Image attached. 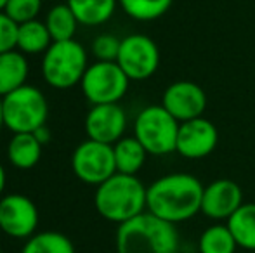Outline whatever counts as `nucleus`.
Here are the masks:
<instances>
[{
    "label": "nucleus",
    "instance_id": "nucleus-1",
    "mask_svg": "<svg viewBox=\"0 0 255 253\" xmlns=\"http://www.w3.org/2000/svg\"><path fill=\"white\" fill-rule=\"evenodd\" d=\"M203 189L191 173H168L148 186L146 212L174 226L184 222L202 212Z\"/></svg>",
    "mask_w": 255,
    "mask_h": 253
},
{
    "label": "nucleus",
    "instance_id": "nucleus-2",
    "mask_svg": "<svg viewBox=\"0 0 255 253\" xmlns=\"http://www.w3.org/2000/svg\"><path fill=\"white\" fill-rule=\"evenodd\" d=\"M148 187L137 175L117 172L96 187L94 206L103 219L124 224L146 212Z\"/></svg>",
    "mask_w": 255,
    "mask_h": 253
},
{
    "label": "nucleus",
    "instance_id": "nucleus-3",
    "mask_svg": "<svg viewBox=\"0 0 255 253\" xmlns=\"http://www.w3.org/2000/svg\"><path fill=\"white\" fill-rule=\"evenodd\" d=\"M117 253H177L179 234L174 224L144 212L118 226Z\"/></svg>",
    "mask_w": 255,
    "mask_h": 253
},
{
    "label": "nucleus",
    "instance_id": "nucleus-4",
    "mask_svg": "<svg viewBox=\"0 0 255 253\" xmlns=\"http://www.w3.org/2000/svg\"><path fill=\"white\" fill-rule=\"evenodd\" d=\"M87 68V52L75 38L52 42L42 58V77L45 84L57 90H66L80 84Z\"/></svg>",
    "mask_w": 255,
    "mask_h": 253
},
{
    "label": "nucleus",
    "instance_id": "nucleus-5",
    "mask_svg": "<svg viewBox=\"0 0 255 253\" xmlns=\"http://www.w3.org/2000/svg\"><path fill=\"white\" fill-rule=\"evenodd\" d=\"M3 125L12 134L35 132L45 125L49 116V104L44 92L33 85L16 88L2 97Z\"/></svg>",
    "mask_w": 255,
    "mask_h": 253
},
{
    "label": "nucleus",
    "instance_id": "nucleus-6",
    "mask_svg": "<svg viewBox=\"0 0 255 253\" xmlns=\"http://www.w3.org/2000/svg\"><path fill=\"white\" fill-rule=\"evenodd\" d=\"M181 123L163 108L148 106L141 109L134 122V137L144 146L148 155L165 156L175 151Z\"/></svg>",
    "mask_w": 255,
    "mask_h": 253
},
{
    "label": "nucleus",
    "instance_id": "nucleus-7",
    "mask_svg": "<svg viewBox=\"0 0 255 253\" xmlns=\"http://www.w3.org/2000/svg\"><path fill=\"white\" fill-rule=\"evenodd\" d=\"M130 78L117 61H96L89 64L80 82L82 92L92 106L113 104L127 94Z\"/></svg>",
    "mask_w": 255,
    "mask_h": 253
},
{
    "label": "nucleus",
    "instance_id": "nucleus-8",
    "mask_svg": "<svg viewBox=\"0 0 255 253\" xmlns=\"http://www.w3.org/2000/svg\"><path fill=\"white\" fill-rule=\"evenodd\" d=\"M71 170L82 182L98 187L117 173L113 146L92 139L80 142L71 155Z\"/></svg>",
    "mask_w": 255,
    "mask_h": 253
},
{
    "label": "nucleus",
    "instance_id": "nucleus-9",
    "mask_svg": "<svg viewBox=\"0 0 255 253\" xmlns=\"http://www.w3.org/2000/svg\"><path fill=\"white\" fill-rule=\"evenodd\" d=\"M117 63L130 80H148L160 66V49L148 35H128L122 38Z\"/></svg>",
    "mask_w": 255,
    "mask_h": 253
},
{
    "label": "nucleus",
    "instance_id": "nucleus-10",
    "mask_svg": "<svg viewBox=\"0 0 255 253\" xmlns=\"http://www.w3.org/2000/svg\"><path fill=\"white\" fill-rule=\"evenodd\" d=\"M38 208L28 196L7 194L0 198V231L14 240H28L37 233Z\"/></svg>",
    "mask_w": 255,
    "mask_h": 253
},
{
    "label": "nucleus",
    "instance_id": "nucleus-11",
    "mask_svg": "<svg viewBox=\"0 0 255 253\" xmlns=\"http://www.w3.org/2000/svg\"><path fill=\"white\" fill-rule=\"evenodd\" d=\"M161 106L179 123H182L203 116L207 109V94L195 82H174L165 88Z\"/></svg>",
    "mask_w": 255,
    "mask_h": 253
},
{
    "label": "nucleus",
    "instance_id": "nucleus-12",
    "mask_svg": "<svg viewBox=\"0 0 255 253\" xmlns=\"http://www.w3.org/2000/svg\"><path fill=\"white\" fill-rule=\"evenodd\" d=\"M217 142L219 132L215 125L210 120L200 116L179 125L175 151L188 160H200L212 155L217 148Z\"/></svg>",
    "mask_w": 255,
    "mask_h": 253
},
{
    "label": "nucleus",
    "instance_id": "nucleus-13",
    "mask_svg": "<svg viewBox=\"0 0 255 253\" xmlns=\"http://www.w3.org/2000/svg\"><path fill=\"white\" fill-rule=\"evenodd\" d=\"M127 128V115L118 102L96 104L85 116V132L92 141L111 144L118 142Z\"/></svg>",
    "mask_w": 255,
    "mask_h": 253
},
{
    "label": "nucleus",
    "instance_id": "nucleus-14",
    "mask_svg": "<svg viewBox=\"0 0 255 253\" xmlns=\"http://www.w3.org/2000/svg\"><path fill=\"white\" fill-rule=\"evenodd\" d=\"M243 205V191L235 180L217 179L205 186L202 213L212 220H228Z\"/></svg>",
    "mask_w": 255,
    "mask_h": 253
},
{
    "label": "nucleus",
    "instance_id": "nucleus-15",
    "mask_svg": "<svg viewBox=\"0 0 255 253\" xmlns=\"http://www.w3.org/2000/svg\"><path fill=\"white\" fill-rule=\"evenodd\" d=\"M30 66L23 52L9 51L0 54V97L26 84Z\"/></svg>",
    "mask_w": 255,
    "mask_h": 253
},
{
    "label": "nucleus",
    "instance_id": "nucleus-16",
    "mask_svg": "<svg viewBox=\"0 0 255 253\" xmlns=\"http://www.w3.org/2000/svg\"><path fill=\"white\" fill-rule=\"evenodd\" d=\"M42 144L31 132L14 134L7 146V158L10 165L19 170H30L40 162Z\"/></svg>",
    "mask_w": 255,
    "mask_h": 253
},
{
    "label": "nucleus",
    "instance_id": "nucleus-17",
    "mask_svg": "<svg viewBox=\"0 0 255 253\" xmlns=\"http://www.w3.org/2000/svg\"><path fill=\"white\" fill-rule=\"evenodd\" d=\"M115 165L117 172L127 173V175H137L139 170L144 167L148 151L144 146L132 135V137H122L113 144Z\"/></svg>",
    "mask_w": 255,
    "mask_h": 253
},
{
    "label": "nucleus",
    "instance_id": "nucleus-18",
    "mask_svg": "<svg viewBox=\"0 0 255 253\" xmlns=\"http://www.w3.org/2000/svg\"><path fill=\"white\" fill-rule=\"evenodd\" d=\"M75 17L84 26H99L111 19L118 0H66Z\"/></svg>",
    "mask_w": 255,
    "mask_h": 253
},
{
    "label": "nucleus",
    "instance_id": "nucleus-19",
    "mask_svg": "<svg viewBox=\"0 0 255 253\" xmlns=\"http://www.w3.org/2000/svg\"><path fill=\"white\" fill-rule=\"evenodd\" d=\"M228 227L240 248L255 252V203H243L228 219Z\"/></svg>",
    "mask_w": 255,
    "mask_h": 253
},
{
    "label": "nucleus",
    "instance_id": "nucleus-20",
    "mask_svg": "<svg viewBox=\"0 0 255 253\" xmlns=\"http://www.w3.org/2000/svg\"><path fill=\"white\" fill-rule=\"evenodd\" d=\"M52 45V37L44 21H28L17 30V51L23 54H42Z\"/></svg>",
    "mask_w": 255,
    "mask_h": 253
},
{
    "label": "nucleus",
    "instance_id": "nucleus-21",
    "mask_svg": "<svg viewBox=\"0 0 255 253\" xmlns=\"http://www.w3.org/2000/svg\"><path fill=\"white\" fill-rule=\"evenodd\" d=\"M45 26L52 37V42L73 40L75 31L78 28V21L75 17L73 10L68 7V3H57L54 5L45 16Z\"/></svg>",
    "mask_w": 255,
    "mask_h": 253
},
{
    "label": "nucleus",
    "instance_id": "nucleus-22",
    "mask_svg": "<svg viewBox=\"0 0 255 253\" xmlns=\"http://www.w3.org/2000/svg\"><path fill=\"white\" fill-rule=\"evenodd\" d=\"M21 253H75V247L68 236L56 231L35 233L28 238Z\"/></svg>",
    "mask_w": 255,
    "mask_h": 253
},
{
    "label": "nucleus",
    "instance_id": "nucleus-23",
    "mask_svg": "<svg viewBox=\"0 0 255 253\" xmlns=\"http://www.w3.org/2000/svg\"><path fill=\"white\" fill-rule=\"evenodd\" d=\"M238 248L228 224H214L202 233L198 241L200 253H235Z\"/></svg>",
    "mask_w": 255,
    "mask_h": 253
},
{
    "label": "nucleus",
    "instance_id": "nucleus-24",
    "mask_svg": "<svg viewBox=\"0 0 255 253\" xmlns=\"http://www.w3.org/2000/svg\"><path fill=\"white\" fill-rule=\"evenodd\" d=\"M124 12L135 21H154L172 7L174 0H118Z\"/></svg>",
    "mask_w": 255,
    "mask_h": 253
},
{
    "label": "nucleus",
    "instance_id": "nucleus-25",
    "mask_svg": "<svg viewBox=\"0 0 255 253\" xmlns=\"http://www.w3.org/2000/svg\"><path fill=\"white\" fill-rule=\"evenodd\" d=\"M44 0H7L3 12L17 24L37 19Z\"/></svg>",
    "mask_w": 255,
    "mask_h": 253
},
{
    "label": "nucleus",
    "instance_id": "nucleus-26",
    "mask_svg": "<svg viewBox=\"0 0 255 253\" xmlns=\"http://www.w3.org/2000/svg\"><path fill=\"white\" fill-rule=\"evenodd\" d=\"M122 40L115 35H98L92 42V54L98 61H117Z\"/></svg>",
    "mask_w": 255,
    "mask_h": 253
},
{
    "label": "nucleus",
    "instance_id": "nucleus-27",
    "mask_svg": "<svg viewBox=\"0 0 255 253\" xmlns=\"http://www.w3.org/2000/svg\"><path fill=\"white\" fill-rule=\"evenodd\" d=\"M17 30L19 24L0 10V54L17 49Z\"/></svg>",
    "mask_w": 255,
    "mask_h": 253
},
{
    "label": "nucleus",
    "instance_id": "nucleus-28",
    "mask_svg": "<svg viewBox=\"0 0 255 253\" xmlns=\"http://www.w3.org/2000/svg\"><path fill=\"white\" fill-rule=\"evenodd\" d=\"M31 134L37 137V141L40 142L42 146L47 144V142L51 141V137H52V132H51V128L47 127V123H45V125H42V127H38L37 130L31 132Z\"/></svg>",
    "mask_w": 255,
    "mask_h": 253
},
{
    "label": "nucleus",
    "instance_id": "nucleus-29",
    "mask_svg": "<svg viewBox=\"0 0 255 253\" xmlns=\"http://www.w3.org/2000/svg\"><path fill=\"white\" fill-rule=\"evenodd\" d=\"M5 182H7V173L5 169L2 167V163H0V196H2L3 189H5Z\"/></svg>",
    "mask_w": 255,
    "mask_h": 253
},
{
    "label": "nucleus",
    "instance_id": "nucleus-30",
    "mask_svg": "<svg viewBox=\"0 0 255 253\" xmlns=\"http://www.w3.org/2000/svg\"><path fill=\"white\" fill-rule=\"evenodd\" d=\"M2 127L5 125H3V109H2V97H0V130H2Z\"/></svg>",
    "mask_w": 255,
    "mask_h": 253
},
{
    "label": "nucleus",
    "instance_id": "nucleus-31",
    "mask_svg": "<svg viewBox=\"0 0 255 253\" xmlns=\"http://www.w3.org/2000/svg\"><path fill=\"white\" fill-rule=\"evenodd\" d=\"M5 3H7V0H0V10L5 9Z\"/></svg>",
    "mask_w": 255,
    "mask_h": 253
}]
</instances>
